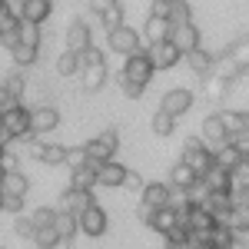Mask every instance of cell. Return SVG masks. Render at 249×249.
Returning <instances> with one entry per match:
<instances>
[{"instance_id": "obj_57", "label": "cell", "mask_w": 249, "mask_h": 249, "mask_svg": "<svg viewBox=\"0 0 249 249\" xmlns=\"http://www.w3.org/2000/svg\"><path fill=\"white\" fill-rule=\"evenodd\" d=\"M7 14H14V7H10L7 0H0V17H7Z\"/></svg>"}, {"instance_id": "obj_29", "label": "cell", "mask_w": 249, "mask_h": 249, "mask_svg": "<svg viewBox=\"0 0 249 249\" xmlns=\"http://www.w3.org/2000/svg\"><path fill=\"white\" fill-rule=\"evenodd\" d=\"M179 219H176V210H170V206H163V210L153 213V219H150V230H156L160 236H166V232L176 226Z\"/></svg>"}, {"instance_id": "obj_54", "label": "cell", "mask_w": 249, "mask_h": 249, "mask_svg": "<svg viewBox=\"0 0 249 249\" xmlns=\"http://www.w3.org/2000/svg\"><path fill=\"white\" fill-rule=\"evenodd\" d=\"M113 3H116V0H90V14H96V17H100V14H107Z\"/></svg>"}, {"instance_id": "obj_22", "label": "cell", "mask_w": 249, "mask_h": 249, "mask_svg": "<svg viewBox=\"0 0 249 249\" xmlns=\"http://www.w3.org/2000/svg\"><path fill=\"white\" fill-rule=\"evenodd\" d=\"M80 77H83V90L96 93L103 83H107V63H90V67H80Z\"/></svg>"}, {"instance_id": "obj_25", "label": "cell", "mask_w": 249, "mask_h": 249, "mask_svg": "<svg viewBox=\"0 0 249 249\" xmlns=\"http://www.w3.org/2000/svg\"><path fill=\"white\" fill-rule=\"evenodd\" d=\"M213 73H216V77H223L226 83H232L236 77H243V67L236 63V57H232V53H223V57L213 60Z\"/></svg>"}, {"instance_id": "obj_48", "label": "cell", "mask_w": 249, "mask_h": 249, "mask_svg": "<svg viewBox=\"0 0 249 249\" xmlns=\"http://www.w3.org/2000/svg\"><path fill=\"white\" fill-rule=\"evenodd\" d=\"M17 107H20V96H14L3 83H0V116L10 113V110H17Z\"/></svg>"}, {"instance_id": "obj_40", "label": "cell", "mask_w": 249, "mask_h": 249, "mask_svg": "<svg viewBox=\"0 0 249 249\" xmlns=\"http://www.w3.org/2000/svg\"><path fill=\"white\" fill-rule=\"evenodd\" d=\"M34 243H37V249H57L60 246V232L53 230V226L37 230V232H34Z\"/></svg>"}, {"instance_id": "obj_43", "label": "cell", "mask_w": 249, "mask_h": 249, "mask_svg": "<svg viewBox=\"0 0 249 249\" xmlns=\"http://www.w3.org/2000/svg\"><path fill=\"white\" fill-rule=\"evenodd\" d=\"M0 213L20 216V213H23V196H10V193H0Z\"/></svg>"}, {"instance_id": "obj_51", "label": "cell", "mask_w": 249, "mask_h": 249, "mask_svg": "<svg viewBox=\"0 0 249 249\" xmlns=\"http://www.w3.org/2000/svg\"><path fill=\"white\" fill-rule=\"evenodd\" d=\"M230 143L239 150V156L243 160H249V130H239V133H232L230 136Z\"/></svg>"}, {"instance_id": "obj_58", "label": "cell", "mask_w": 249, "mask_h": 249, "mask_svg": "<svg viewBox=\"0 0 249 249\" xmlns=\"http://www.w3.org/2000/svg\"><path fill=\"white\" fill-rule=\"evenodd\" d=\"M7 3H10V7H14V14H17L20 7H23V0H7Z\"/></svg>"}, {"instance_id": "obj_35", "label": "cell", "mask_w": 249, "mask_h": 249, "mask_svg": "<svg viewBox=\"0 0 249 249\" xmlns=\"http://www.w3.org/2000/svg\"><path fill=\"white\" fill-rule=\"evenodd\" d=\"M57 73L60 77H73V73H80V53L63 50V53L57 57Z\"/></svg>"}, {"instance_id": "obj_18", "label": "cell", "mask_w": 249, "mask_h": 249, "mask_svg": "<svg viewBox=\"0 0 249 249\" xmlns=\"http://www.w3.org/2000/svg\"><path fill=\"white\" fill-rule=\"evenodd\" d=\"M203 210L213 213L216 223H226V216H230V210H232V193H210L206 203H203Z\"/></svg>"}, {"instance_id": "obj_49", "label": "cell", "mask_w": 249, "mask_h": 249, "mask_svg": "<svg viewBox=\"0 0 249 249\" xmlns=\"http://www.w3.org/2000/svg\"><path fill=\"white\" fill-rule=\"evenodd\" d=\"M14 230H17V236H23V239H34L37 226H34V219H30V216H23V213H20L17 223H14Z\"/></svg>"}, {"instance_id": "obj_6", "label": "cell", "mask_w": 249, "mask_h": 249, "mask_svg": "<svg viewBox=\"0 0 249 249\" xmlns=\"http://www.w3.org/2000/svg\"><path fill=\"white\" fill-rule=\"evenodd\" d=\"M150 14H153V17H166L173 27H176V23H190L193 20V7L186 0H153Z\"/></svg>"}, {"instance_id": "obj_15", "label": "cell", "mask_w": 249, "mask_h": 249, "mask_svg": "<svg viewBox=\"0 0 249 249\" xmlns=\"http://www.w3.org/2000/svg\"><path fill=\"white\" fill-rule=\"evenodd\" d=\"M140 203H146V206H153V210L170 206V183H146V186L140 190Z\"/></svg>"}, {"instance_id": "obj_52", "label": "cell", "mask_w": 249, "mask_h": 249, "mask_svg": "<svg viewBox=\"0 0 249 249\" xmlns=\"http://www.w3.org/2000/svg\"><path fill=\"white\" fill-rule=\"evenodd\" d=\"M116 80H120V90H123V96H130V100H140V96H143V90H146V87L130 83V80H123V77H116Z\"/></svg>"}, {"instance_id": "obj_23", "label": "cell", "mask_w": 249, "mask_h": 249, "mask_svg": "<svg viewBox=\"0 0 249 249\" xmlns=\"http://www.w3.org/2000/svg\"><path fill=\"white\" fill-rule=\"evenodd\" d=\"M70 186L73 190H87L93 193L100 183H96V166L93 163H87V166H77V170H70Z\"/></svg>"}, {"instance_id": "obj_42", "label": "cell", "mask_w": 249, "mask_h": 249, "mask_svg": "<svg viewBox=\"0 0 249 249\" xmlns=\"http://www.w3.org/2000/svg\"><path fill=\"white\" fill-rule=\"evenodd\" d=\"M30 219H34V226H37V230H47V226H53L57 210H50V206H37V210L30 213Z\"/></svg>"}, {"instance_id": "obj_9", "label": "cell", "mask_w": 249, "mask_h": 249, "mask_svg": "<svg viewBox=\"0 0 249 249\" xmlns=\"http://www.w3.org/2000/svg\"><path fill=\"white\" fill-rule=\"evenodd\" d=\"M146 57L153 60L156 70H173V67L183 60V53L173 47L170 40H163V43H150V47H146Z\"/></svg>"}, {"instance_id": "obj_60", "label": "cell", "mask_w": 249, "mask_h": 249, "mask_svg": "<svg viewBox=\"0 0 249 249\" xmlns=\"http://www.w3.org/2000/svg\"><path fill=\"white\" fill-rule=\"evenodd\" d=\"M206 249H232V246H206Z\"/></svg>"}, {"instance_id": "obj_37", "label": "cell", "mask_w": 249, "mask_h": 249, "mask_svg": "<svg viewBox=\"0 0 249 249\" xmlns=\"http://www.w3.org/2000/svg\"><path fill=\"white\" fill-rule=\"evenodd\" d=\"M63 156H67V146H57V143H47L37 163H43V166H63Z\"/></svg>"}, {"instance_id": "obj_11", "label": "cell", "mask_w": 249, "mask_h": 249, "mask_svg": "<svg viewBox=\"0 0 249 249\" xmlns=\"http://www.w3.org/2000/svg\"><path fill=\"white\" fill-rule=\"evenodd\" d=\"M60 126V113L53 107H37V110H30V133L34 136H47L53 133Z\"/></svg>"}, {"instance_id": "obj_39", "label": "cell", "mask_w": 249, "mask_h": 249, "mask_svg": "<svg viewBox=\"0 0 249 249\" xmlns=\"http://www.w3.org/2000/svg\"><path fill=\"white\" fill-rule=\"evenodd\" d=\"M20 43H30V47H40V23L20 17Z\"/></svg>"}, {"instance_id": "obj_7", "label": "cell", "mask_w": 249, "mask_h": 249, "mask_svg": "<svg viewBox=\"0 0 249 249\" xmlns=\"http://www.w3.org/2000/svg\"><path fill=\"white\" fill-rule=\"evenodd\" d=\"M193 90H186V87H176V90H166L163 93V100H160V110H166L170 116H183L193 110Z\"/></svg>"}, {"instance_id": "obj_55", "label": "cell", "mask_w": 249, "mask_h": 249, "mask_svg": "<svg viewBox=\"0 0 249 249\" xmlns=\"http://www.w3.org/2000/svg\"><path fill=\"white\" fill-rule=\"evenodd\" d=\"M153 206H146V203H140V206H136V219H140V223H146V226H150V219H153Z\"/></svg>"}, {"instance_id": "obj_62", "label": "cell", "mask_w": 249, "mask_h": 249, "mask_svg": "<svg viewBox=\"0 0 249 249\" xmlns=\"http://www.w3.org/2000/svg\"><path fill=\"white\" fill-rule=\"evenodd\" d=\"M0 150H3V143H0Z\"/></svg>"}, {"instance_id": "obj_59", "label": "cell", "mask_w": 249, "mask_h": 249, "mask_svg": "<svg viewBox=\"0 0 249 249\" xmlns=\"http://www.w3.org/2000/svg\"><path fill=\"white\" fill-rule=\"evenodd\" d=\"M3 179H7V170L0 166V190H3Z\"/></svg>"}, {"instance_id": "obj_41", "label": "cell", "mask_w": 249, "mask_h": 249, "mask_svg": "<svg viewBox=\"0 0 249 249\" xmlns=\"http://www.w3.org/2000/svg\"><path fill=\"white\" fill-rule=\"evenodd\" d=\"M100 27L110 34V30H116V27H123V7L120 3H113L107 14H100Z\"/></svg>"}, {"instance_id": "obj_53", "label": "cell", "mask_w": 249, "mask_h": 249, "mask_svg": "<svg viewBox=\"0 0 249 249\" xmlns=\"http://www.w3.org/2000/svg\"><path fill=\"white\" fill-rule=\"evenodd\" d=\"M123 186H126V190H143V186H146V183H143V176H140V173H133V170H126V179H123Z\"/></svg>"}, {"instance_id": "obj_5", "label": "cell", "mask_w": 249, "mask_h": 249, "mask_svg": "<svg viewBox=\"0 0 249 249\" xmlns=\"http://www.w3.org/2000/svg\"><path fill=\"white\" fill-rule=\"evenodd\" d=\"M153 73H156L153 60L146 57V50H143V53H133V57H126V63H123V70H120L116 77L130 80V83H140V87H150V80H153Z\"/></svg>"}, {"instance_id": "obj_45", "label": "cell", "mask_w": 249, "mask_h": 249, "mask_svg": "<svg viewBox=\"0 0 249 249\" xmlns=\"http://www.w3.org/2000/svg\"><path fill=\"white\" fill-rule=\"evenodd\" d=\"M63 166H70V170H77V166H87V150H83V146H67Z\"/></svg>"}, {"instance_id": "obj_50", "label": "cell", "mask_w": 249, "mask_h": 249, "mask_svg": "<svg viewBox=\"0 0 249 249\" xmlns=\"http://www.w3.org/2000/svg\"><path fill=\"white\" fill-rule=\"evenodd\" d=\"M3 87H7L14 96H20V100H23V87H27V80H23V73H17V70H14L10 77L3 80Z\"/></svg>"}, {"instance_id": "obj_4", "label": "cell", "mask_w": 249, "mask_h": 249, "mask_svg": "<svg viewBox=\"0 0 249 249\" xmlns=\"http://www.w3.org/2000/svg\"><path fill=\"white\" fill-rule=\"evenodd\" d=\"M0 130H3V140L7 143H14V140H30V110L20 103L17 110H10V113L0 116Z\"/></svg>"}, {"instance_id": "obj_26", "label": "cell", "mask_w": 249, "mask_h": 249, "mask_svg": "<svg viewBox=\"0 0 249 249\" xmlns=\"http://www.w3.org/2000/svg\"><path fill=\"white\" fill-rule=\"evenodd\" d=\"M213 53L210 50H203V47H196L193 53H186V63H190L193 73H199V77H206V73H213Z\"/></svg>"}, {"instance_id": "obj_8", "label": "cell", "mask_w": 249, "mask_h": 249, "mask_svg": "<svg viewBox=\"0 0 249 249\" xmlns=\"http://www.w3.org/2000/svg\"><path fill=\"white\" fill-rule=\"evenodd\" d=\"M170 43L183 53V57L193 53V50L199 47V30H196V23H193V20L190 23H176V27L170 30Z\"/></svg>"}, {"instance_id": "obj_17", "label": "cell", "mask_w": 249, "mask_h": 249, "mask_svg": "<svg viewBox=\"0 0 249 249\" xmlns=\"http://www.w3.org/2000/svg\"><path fill=\"white\" fill-rule=\"evenodd\" d=\"M170 30H173V23L166 17H146V23H143V40L146 43H163V40H170Z\"/></svg>"}, {"instance_id": "obj_34", "label": "cell", "mask_w": 249, "mask_h": 249, "mask_svg": "<svg viewBox=\"0 0 249 249\" xmlns=\"http://www.w3.org/2000/svg\"><path fill=\"white\" fill-rule=\"evenodd\" d=\"M226 226L232 232H249V206H232L226 216Z\"/></svg>"}, {"instance_id": "obj_61", "label": "cell", "mask_w": 249, "mask_h": 249, "mask_svg": "<svg viewBox=\"0 0 249 249\" xmlns=\"http://www.w3.org/2000/svg\"><path fill=\"white\" fill-rule=\"evenodd\" d=\"M0 143H3V146H7V140H3V130H0Z\"/></svg>"}, {"instance_id": "obj_28", "label": "cell", "mask_w": 249, "mask_h": 249, "mask_svg": "<svg viewBox=\"0 0 249 249\" xmlns=\"http://www.w3.org/2000/svg\"><path fill=\"white\" fill-rule=\"evenodd\" d=\"M226 90H230V83L223 77H216V73H206V77H203V96H206V100L216 103V100L226 96Z\"/></svg>"}, {"instance_id": "obj_16", "label": "cell", "mask_w": 249, "mask_h": 249, "mask_svg": "<svg viewBox=\"0 0 249 249\" xmlns=\"http://www.w3.org/2000/svg\"><path fill=\"white\" fill-rule=\"evenodd\" d=\"M199 179L210 186V193H232V176H230V170H223L219 163H213Z\"/></svg>"}, {"instance_id": "obj_27", "label": "cell", "mask_w": 249, "mask_h": 249, "mask_svg": "<svg viewBox=\"0 0 249 249\" xmlns=\"http://www.w3.org/2000/svg\"><path fill=\"white\" fill-rule=\"evenodd\" d=\"M199 176H196V170L193 166H186L183 160L176 163V166H170V186H179V190H190L193 183H196Z\"/></svg>"}, {"instance_id": "obj_21", "label": "cell", "mask_w": 249, "mask_h": 249, "mask_svg": "<svg viewBox=\"0 0 249 249\" xmlns=\"http://www.w3.org/2000/svg\"><path fill=\"white\" fill-rule=\"evenodd\" d=\"M0 43H3L7 50H14V47L20 43V14L0 17Z\"/></svg>"}, {"instance_id": "obj_10", "label": "cell", "mask_w": 249, "mask_h": 249, "mask_svg": "<svg viewBox=\"0 0 249 249\" xmlns=\"http://www.w3.org/2000/svg\"><path fill=\"white\" fill-rule=\"evenodd\" d=\"M87 47H93V27H90V20H73L67 27V50L83 53Z\"/></svg>"}, {"instance_id": "obj_20", "label": "cell", "mask_w": 249, "mask_h": 249, "mask_svg": "<svg viewBox=\"0 0 249 249\" xmlns=\"http://www.w3.org/2000/svg\"><path fill=\"white\" fill-rule=\"evenodd\" d=\"M53 230L60 232V243H73V236L80 232V223H77V213H67V210H57V219H53Z\"/></svg>"}, {"instance_id": "obj_33", "label": "cell", "mask_w": 249, "mask_h": 249, "mask_svg": "<svg viewBox=\"0 0 249 249\" xmlns=\"http://www.w3.org/2000/svg\"><path fill=\"white\" fill-rule=\"evenodd\" d=\"M10 57H14V63L17 67H34L40 57V47H30V43H17L14 50H10Z\"/></svg>"}, {"instance_id": "obj_3", "label": "cell", "mask_w": 249, "mask_h": 249, "mask_svg": "<svg viewBox=\"0 0 249 249\" xmlns=\"http://www.w3.org/2000/svg\"><path fill=\"white\" fill-rule=\"evenodd\" d=\"M183 163H186V166H193V170H196V176H203V173L216 163L213 146L203 140V136H199V140H196V136H190V140L183 143Z\"/></svg>"}, {"instance_id": "obj_56", "label": "cell", "mask_w": 249, "mask_h": 249, "mask_svg": "<svg viewBox=\"0 0 249 249\" xmlns=\"http://www.w3.org/2000/svg\"><path fill=\"white\" fill-rule=\"evenodd\" d=\"M232 206H249V190H232Z\"/></svg>"}, {"instance_id": "obj_44", "label": "cell", "mask_w": 249, "mask_h": 249, "mask_svg": "<svg viewBox=\"0 0 249 249\" xmlns=\"http://www.w3.org/2000/svg\"><path fill=\"white\" fill-rule=\"evenodd\" d=\"M232 176V190H249V160H243L236 170H230Z\"/></svg>"}, {"instance_id": "obj_32", "label": "cell", "mask_w": 249, "mask_h": 249, "mask_svg": "<svg viewBox=\"0 0 249 249\" xmlns=\"http://www.w3.org/2000/svg\"><path fill=\"white\" fill-rule=\"evenodd\" d=\"M236 243V232L226 226V223H216L210 232H206V246H232Z\"/></svg>"}, {"instance_id": "obj_1", "label": "cell", "mask_w": 249, "mask_h": 249, "mask_svg": "<svg viewBox=\"0 0 249 249\" xmlns=\"http://www.w3.org/2000/svg\"><path fill=\"white\" fill-rule=\"evenodd\" d=\"M107 47L113 50L116 57H133V53H143L150 43L140 37L133 27H126V23H123V27H116V30L107 34Z\"/></svg>"}, {"instance_id": "obj_13", "label": "cell", "mask_w": 249, "mask_h": 249, "mask_svg": "<svg viewBox=\"0 0 249 249\" xmlns=\"http://www.w3.org/2000/svg\"><path fill=\"white\" fill-rule=\"evenodd\" d=\"M123 179H126V166H120L116 160H110V163H100V166H96V183H100V186H107V190L123 186Z\"/></svg>"}, {"instance_id": "obj_14", "label": "cell", "mask_w": 249, "mask_h": 249, "mask_svg": "<svg viewBox=\"0 0 249 249\" xmlns=\"http://www.w3.org/2000/svg\"><path fill=\"white\" fill-rule=\"evenodd\" d=\"M203 140L210 143L213 150H216V146H223V143H230V133H226L223 116H219V113H210L206 120H203Z\"/></svg>"}, {"instance_id": "obj_47", "label": "cell", "mask_w": 249, "mask_h": 249, "mask_svg": "<svg viewBox=\"0 0 249 249\" xmlns=\"http://www.w3.org/2000/svg\"><path fill=\"white\" fill-rule=\"evenodd\" d=\"M0 166L7 173H14V170H20V156H17V150H10V143L0 150Z\"/></svg>"}, {"instance_id": "obj_31", "label": "cell", "mask_w": 249, "mask_h": 249, "mask_svg": "<svg viewBox=\"0 0 249 249\" xmlns=\"http://www.w3.org/2000/svg\"><path fill=\"white\" fill-rule=\"evenodd\" d=\"M213 156H216V163H219L223 170H236V166L243 163V156H239V150H236L232 143H223V146H216V150H213Z\"/></svg>"}, {"instance_id": "obj_46", "label": "cell", "mask_w": 249, "mask_h": 249, "mask_svg": "<svg viewBox=\"0 0 249 249\" xmlns=\"http://www.w3.org/2000/svg\"><path fill=\"white\" fill-rule=\"evenodd\" d=\"M232 57H236V63L243 67V73L249 70V37H243L239 43H232V50H230Z\"/></svg>"}, {"instance_id": "obj_12", "label": "cell", "mask_w": 249, "mask_h": 249, "mask_svg": "<svg viewBox=\"0 0 249 249\" xmlns=\"http://www.w3.org/2000/svg\"><path fill=\"white\" fill-rule=\"evenodd\" d=\"M77 223H80V232H87V236H103V232H107V213L100 210L96 203H90L83 213H77Z\"/></svg>"}, {"instance_id": "obj_38", "label": "cell", "mask_w": 249, "mask_h": 249, "mask_svg": "<svg viewBox=\"0 0 249 249\" xmlns=\"http://www.w3.org/2000/svg\"><path fill=\"white\" fill-rule=\"evenodd\" d=\"M176 130V116H170L166 110H156L153 113V133L156 136H170Z\"/></svg>"}, {"instance_id": "obj_36", "label": "cell", "mask_w": 249, "mask_h": 249, "mask_svg": "<svg viewBox=\"0 0 249 249\" xmlns=\"http://www.w3.org/2000/svg\"><path fill=\"white\" fill-rule=\"evenodd\" d=\"M27 176L20 170H14V173H7V179H3V190L0 193H10V196H27Z\"/></svg>"}, {"instance_id": "obj_24", "label": "cell", "mask_w": 249, "mask_h": 249, "mask_svg": "<svg viewBox=\"0 0 249 249\" xmlns=\"http://www.w3.org/2000/svg\"><path fill=\"white\" fill-rule=\"evenodd\" d=\"M50 10H53V3H50V0H23V7H20L17 14H20L23 20L43 23V20L50 17Z\"/></svg>"}, {"instance_id": "obj_19", "label": "cell", "mask_w": 249, "mask_h": 249, "mask_svg": "<svg viewBox=\"0 0 249 249\" xmlns=\"http://www.w3.org/2000/svg\"><path fill=\"white\" fill-rule=\"evenodd\" d=\"M90 203H96L93 193H87V190H73V186H70V190L60 196V210H67V213H83L87 206H90Z\"/></svg>"}, {"instance_id": "obj_2", "label": "cell", "mask_w": 249, "mask_h": 249, "mask_svg": "<svg viewBox=\"0 0 249 249\" xmlns=\"http://www.w3.org/2000/svg\"><path fill=\"white\" fill-rule=\"evenodd\" d=\"M83 150H87V163H93V166H100V163H110V160L116 156V150H120V133L110 126V130H103L96 140L83 143Z\"/></svg>"}, {"instance_id": "obj_30", "label": "cell", "mask_w": 249, "mask_h": 249, "mask_svg": "<svg viewBox=\"0 0 249 249\" xmlns=\"http://www.w3.org/2000/svg\"><path fill=\"white\" fill-rule=\"evenodd\" d=\"M223 126H226V133H239V130H249V113L246 110H223Z\"/></svg>"}]
</instances>
